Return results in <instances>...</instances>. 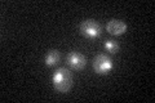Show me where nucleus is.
<instances>
[{"label": "nucleus", "mask_w": 155, "mask_h": 103, "mask_svg": "<svg viewBox=\"0 0 155 103\" xmlns=\"http://www.w3.org/2000/svg\"><path fill=\"white\" fill-rule=\"evenodd\" d=\"M127 23H125L124 21H122V19H110V21L107 22V24H106V30H107L109 34H111V35L114 36H119V35H123V34L127 31Z\"/></svg>", "instance_id": "5"}, {"label": "nucleus", "mask_w": 155, "mask_h": 103, "mask_svg": "<svg viewBox=\"0 0 155 103\" xmlns=\"http://www.w3.org/2000/svg\"><path fill=\"white\" fill-rule=\"evenodd\" d=\"M66 61H67V65H69L72 70H76V71L83 70L87 65L85 57L78 52H70L69 56L66 58Z\"/></svg>", "instance_id": "4"}, {"label": "nucleus", "mask_w": 155, "mask_h": 103, "mask_svg": "<svg viewBox=\"0 0 155 103\" xmlns=\"http://www.w3.org/2000/svg\"><path fill=\"white\" fill-rule=\"evenodd\" d=\"M60 60H61L60 52L56 50V49H53V50H49L47 53V56H45V65L49 66V67H53V66H56L57 63L60 62Z\"/></svg>", "instance_id": "6"}, {"label": "nucleus", "mask_w": 155, "mask_h": 103, "mask_svg": "<svg viewBox=\"0 0 155 103\" xmlns=\"http://www.w3.org/2000/svg\"><path fill=\"white\" fill-rule=\"evenodd\" d=\"M92 67H93V71L98 75H107L113 70L114 63L107 54H98L93 58Z\"/></svg>", "instance_id": "3"}, {"label": "nucleus", "mask_w": 155, "mask_h": 103, "mask_svg": "<svg viewBox=\"0 0 155 103\" xmlns=\"http://www.w3.org/2000/svg\"><path fill=\"white\" fill-rule=\"evenodd\" d=\"M104 47H105V49L107 50L109 53H113V54H115L116 52L119 50V44L116 43L114 39H107V40H105V43H104Z\"/></svg>", "instance_id": "7"}, {"label": "nucleus", "mask_w": 155, "mask_h": 103, "mask_svg": "<svg viewBox=\"0 0 155 103\" xmlns=\"http://www.w3.org/2000/svg\"><path fill=\"white\" fill-rule=\"evenodd\" d=\"M52 81L54 89L60 93H67L72 88V75L70 70H67L65 67L57 68L53 73Z\"/></svg>", "instance_id": "1"}, {"label": "nucleus", "mask_w": 155, "mask_h": 103, "mask_svg": "<svg viewBox=\"0 0 155 103\" xmlns=\"http://www.w3.org/2000/svg\"><path fill=\"white\" fill-rule=\"evenodd\" d=\"M79 31L87 39H97L102 32V27L94 19H84L79 24Z\"/></svg>", "instance_id": "2"}]
</instances>
